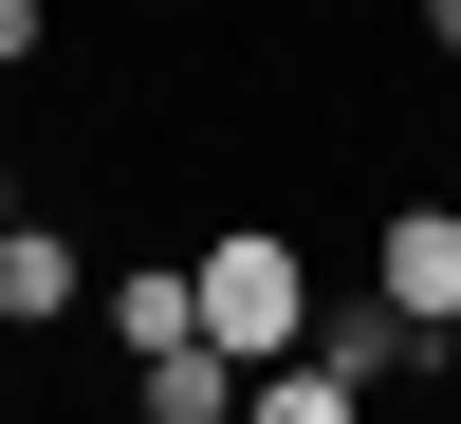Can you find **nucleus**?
<instances>
[{"label": "nucleus", "mask_w": 461, "mask_h": 424, "mask_svg": "<svg viewBox=\"0 0 461 424\" xmlns=\"http://www.w3.org/2000/svg\"><path fill=\"white\" fill-rule=\"evenodd\" d=\"M203 351H240V369H295V351H314L295 240H203Z\"/></svg>", "instance_id": "obj_1"}, {"label": "nucleus", "mask_w": 461, "mask_h": 424, "mask_svg": "<svg viewBox=\"0 0 461 424\" xmlns=\"http://www.w3.org/2000/svg\"><path fill=\"white\" fill-rule=\"evenodd\" d=\"M369 295H388V314L443 351V332H461V203H406L388 240H369Z\"/></svg>", "instance_id": "obj_2"}, {"label": "nucleus", "mask_w": 461, "mask_h": 424, "mask_svg": "<svg viewBox=\"0 0 461 424\" xmlns=\"http://www.w3.org/2000/svg\"><path fill=\"white\" fill-rule=\"evenodd\" d=\"M111 332H130V369L203 351V258H148V277H111Z\"/></svg>", "instance_id": "obj_3"}, {"label": "nucleus", "mask_w": 461, "mask_h": 424, "mask_svg": "<svg viewBox=\"0 0 461 424\" xmlns=\"http://www.w3.org/2000/svg\"><path fill=\"white\" fill-rule=\"evenodd\" d=\"M314 369H332V388H388V369H425V332H406L388 295H332V314H314Z\"/></svg>", "instance_id": "obj_4"}, {"label": "nucleus", "mask_w": 461, "mask_h": 424, "mask_svg": "<svg viewBox=\"0 0 461 424\" xmlns=\"http://www.w3.org/2000/svg\"><path fill=\"white\" fill-rule=\"evenodd\" d=\"M0 314H19V332L93 314V258H74V240H37V221H19V240H0Z\"/></svg>", "instance_id": "obj_5"}, {"label": "nucleus", "mask_w": 461, "mask_h": 424, "mask_svg": "<svg viewBox=\"0 0 461 424\" xmlns=\"http://www.w3.org/2000/svg\"><path fill=\"white\" fill-rule=\"evenodd\" d=\"M130 388H148V424H240L258 369H240V351H167V369H130Z\"/></svg>", "instance_id": "obj_6"}, {"label": "nucleus", "mask_w": 461, "mask_h": 424, "mask_svg": "<svg viewBox=\"0 0 461 424\" xmlns=\"http://www.w3.org/2000/svg\"><path fill=\"white\" fill-rule=\"evenodd\" d=\"M240 424H369V388H332V369L295 351V369H258V406H240Z\"/></svg>", "instance_id": "obj_7"}, {"label": "nucleus", "mask_w": 461, "mask_h": 424, "mask_svg": "<svg viewBox=\"0 0 461 424\" xmlns=\"http://www.w3.org/2000/svg\"><path fill=\"white\" fill-rule=\"evenodd\" d=\"M19 56H37V0H0V74H19Z\"/></svg>", "instance_id": "obj_8"}, {"label": "nucleus", "mask_w": 461, "mask_h": 424, "mask_svg": "<svg viewBox=\"0 0 461 424\" xmlns=\"http://www.w3.org/2000/svg\"><path fill=\"white\" fill-rule=\"evenodd\" d=\"M425 37H443V56H461V0H425Z\"/></svg>", "instance_id": "obj_9"}, {"label": "nucleus", "mask_w": 461, "mask_h": 424, "mask_svg": "<svg viewBox=\"0 0 461 424\" xmlns=\"http://www.w3.org/2000/svg\"><path fill=\"white\" fill-rule=\"evenodd\" d=\"M0 240H19V203H0Z\"/></svg>", "instance_id": "obj_10"}, {"label": "nucleus", "mask_w": 461, "mask_h": 424, "mask_svg": "<svg viewBox=\"0 0 461 424\" xmlns=\"http://www.w3.org/2000/svg\"><path fill=\"white\" fill-rule=\"evenodd\" d=\"M443 351H461V332H443Z\"/></svg>", "instance_id": "obj_11"}]
</instances>
